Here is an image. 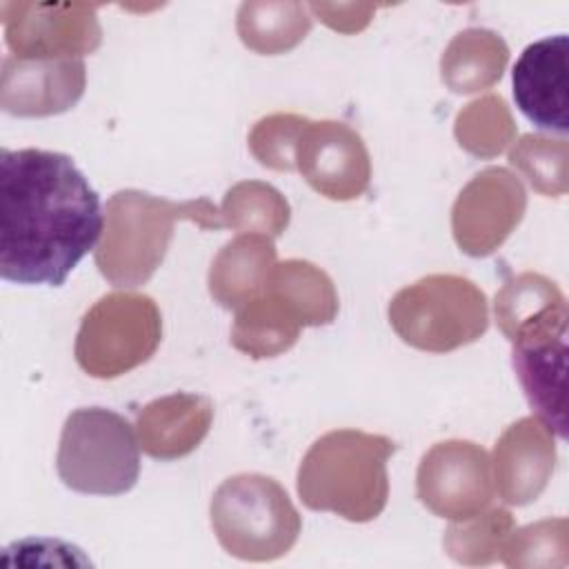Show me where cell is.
I'll use <instances>...</instances> for the list:
<instances>
[{
  "label": "cell",
  "mask_w": 569,
  "mask_h": 569,
  "mask_svg": "<svg viewBox=\"0 0 569 569\" xmlns=\"http://www.w3.org/2000/svg\"><path fill=\"white\" fill-rule=\"evenodd\" d=\"M104 229L100 198L60 151H0V276L64 284Z\"/></svg>",
  "instance_id": "cell-1"
},
{
  "label": "cell",
  "mask_w": 569,
  "mask_h": 569,
  "mask_svg": "<svg viewBox=\"0 0 569 569\" xmlns=\"http://www.w3.org/2000/svg\"><path fill=\"white\" fill-rule=\"evenodd\" d=\"M396 442L358 429L320 436L298 469V496L313 511H331L351 522L378 518L389 498L387 460Z\"/></svg>",
  "instance_id": "cell-2"
},
{
  "label": "cell",
  "mask_w": 569,
  "mask_h": 569,
  "mask_svg": "<svg viewBox=\"0 0 569 569\" xmlns=\"http://www.w3.org/2000/svg\"><path fill=\"white\" fill-rule=\"evenodd\" d=\"M107 227L96 264L116 287H138L160 267L173 238L176 220L184 218L202 229L224 227L220 211L204 198L171 202L138 189H124L107 202Z\"/></svg>",
  "instance_id": "cell-3"
},
{
  "label": "cell",
  "mask_w": 569,
  "mask_h": 569,
  "mask_svg": "<svg viewBox=\"0 0 569 569\" xmlns=\"http://www.w3.org/2000/svg\"><path fill=\"white\" fill-rule=\"evenodd\" d=\"M211 527L222 549L240 560L269 562L298 540L302 520L287 491L269 476L238 473L211 498Z\"/></svg>",
  "instance_id": "cell-4"
},
{
  "label": "cell",
  "mask_w": 569,
  "mask_h": 569,
  "mask_svg": "<svg viewBox=\"0 0 569 569\" xmlns=\"http://www.w3.org/2000/svg\"><path fill=\"white\" fill-rule=\"evenodd\" d=\"M56 469L78 493L120 496L140 476V445L133 427L104 407H82L67 416Z\"/></svg>",
  "instance_id": "cell-5"
},
{
  "label": "cell",
  "mask_w": 569,
  "mask_h": 569,
  "mask_svg": "<svg viewBox=\"0 0 569 569\" xmlns=\"http://www.w3.org/2000/svg\"><path fill=\"white\" fill-rule=\"evenodd\" d=\"M389 322L407 345L442 353L469 345L487 331V298L462 276L433 273L393 296Z\"/></svg>",
  "instance_id": "cell-6"
},
{
  "label": "cell",
  "mask_w": 569,
  "mask_h": 569,
  "mask_svg": "<svg viewBox=\"0 0 569 569\" xmlns=\"http://www.w3.org/2000/svg\"><path fill=\"white\" fill-rule=\"evenodd\" d=\"M160 336V311L149 296L107 293L80 322L76 360L89 376L116 378L147 362L158 349Z\"/></svg>",
  "instance_id": "cell-7"
},
{
  "label": "cell",
  "mask_w": 569,
  "mask_h": 569,
  "mask_svg": "<svg viewBox=\"0 0 569 569\" xmlns=\"http://www.w3.org/2000/svg\"><path fill=\"white\" fill-rule=\"evenodd\" d=\"M491 460L469 440L433 445L418 467V498L440 518L467 520L493 500Z\"/></svg>",
  "instance_id": "cell-8"
},
{
  "label": "cell",
  "mask_w": 569,
  "mask_h": 569,
  "mask_svg": "<svg viewBox=\"0 0 569 569\" xmlns=\"http://www.w3.org/2000/svg\"><path fill=\"white\" fill-rule=\"evenodd\" d=\"M302 178L331 200L358 198L369 184V153L362 138L345 122L307 120L293 147Z\"/></svg>",
  "instance_id": "cell-9"
},
{
  "label": "cell",
  "mask_w": 569,
  "mask_h": 569,
  "mask_svg": "<svg viewBox=\"0 0 569 569\" xmlns=\"http://www.w3.org/2000/svg\"><path fill=\"white\" fill-rule=\"evenodd\" d=\"M527 198L520 180L502 167L478 173L453 204V236L469 256L491 253L520 222Z\"/></svg>",
  "instance_id": "cell-10"
},
{
  "label": "cell",
  "mask_w": 569,
  "mask_h": 569,
  "mask_svg": "<svg viewBox=\"0 0 569 569\" xmlns=\"http://www.w3.org/2000/svg\"><path fill=\"white\" fill-rule=\"evenodd\" d=\"M84 80L82 58L7 56L2 62L0 104L11 116H56L80 100Z\"/></svg>",
  "instance_id": "cell-11"
},
{
  "label": "cell",
  "mask_w": 569,
  "mask_h": 569,
  "mask_svg": "<svg viewBox=\"0 0 569 569\" xmlns=\"http://www.w3.org/2000/svg\"><path fill=\"white\" fill-rule=\"evenodd\" d=\"M18 18H4L7 44L18 58H80L100 44L93 7L13 4Z\"/></svg>",
  "instance_id": "cell-12"
},
{
  "label": "cell",
  "mask_w": 569,
  "mask_h": 569,
  "mask_svg": "<svg viewBox=\"0 0 569 569\" xmlns=\"http://www.w3.org/2000/svg\"><path fill=\"white\" fill-rule=\"evenodd\" d=\"M569 38L565 33L542 38L525 47L513 64V100L518 109L542 131L569 129Z\"/></svg>",
  "instance_id": "cell-13"
},
{
  "label": "cell",
  "mask_w": 569,
  "mask_h": 569,
  "mask_svg": "<svg viewBox=\"0 0 569 569\" xmlns=\"http://www.w3.org/2000/svg\"><path fill=\"white\" fill-rule=\"evenodd\" d=\"M556 445L551 429L538 418L511 425L493 449L496 487L505 502L527 505L536 500L553 471Z\"/></svg>",
  "instance_id": "cell-14"
},
{
  "label": "cell",
  "mask_w": 569,
  "mask_h": 569,
  "mask_svg": "<svg viewBox=\"0 0 569 569\" xmlns=\"http://www.w3.org/2000/svg\"><path fill=\"white\" fill-rule=\"evenodd\" d=\"M496 320L516 342L567 336V302L556 282L538 273H520L496 293Z\"/></svg>",
  "instance_id": "cell-15"
},
{
  "label": "cell",
  "mask_w": 569,
  "mask_h": 569,
  "mask_svg": "<svg viewBox=\"0 0 569 569\" xmlns=\"http://www.w3.org/2000/svg\"><path fill=\"white\" fill-rule=\"evenodd\" d=\"M213 405L196 393H173L149 402L138 413L140 447L158 460L191 453L207 436Z\"/></svg>",
  "instance_id": "cell-16"
},
{
  "label": "cell",
  "mask_w": 569,
  "mask_h": 569,
  "mask_svg": "<svg viewBox=\"0 0 569 569\" xmlns=\"http://www.w3.org/2000/svg\"><path fill=\"white\" fill-rule=\"evenodd\" d=\"M513 371L525 396L536 409L538 420L547 425L560 440L567 438L565 418V371H567V336L540 342H520L511 351Z\"/></svg>",
  "instance_id": "cell-17"
},
{
  "label": "cell",
  "mask_w": 569,
  "mask_h": 569,
  "mask_svg": "<svg viewBox=\"0 0 569 569\" xmlns=\"http://www.w3.org/2000/svg\"><path fill=\"white\" fill-rule=\"evenodd\" d=\"M276 267V247L264 233H240L211 262L209 291L227 309H240L264 293Z\"/></svg>",
  "instance_id": "cell-18"
},
{
  "label": "cell",
  "mask_w": 569,
  "mask_h": 569,
  "mask_svg": "<svg viewBox=\"0 0 569 569\" xmlns=\"http://www.w3.org/2000/svg\"><path fill=\"white\" fill-rule=\"evenodd\" d=\"M300 318L271 289L242 305L231 327V342L251 358H271L287 351L300 333Z\"/></svg>",
  "instance_id": "cell-19"
},
{
  "label": "cell",
  "mask_w": 569,
  "mask_h": 569,
  "mask_svg": "<svg viewBox=\"0 0 569 569\" xmlns=\"http://www.w3.org/2000/svg\"><path fill=\"white\" fill-rule=\"evenodd\" d=\"M507 44L487 29L458 33L442 56V80L456 93H471L500 80L507 64Z\"/></svg>",
  "instance_id": "cell-20"
},
{
  "label": "cell",
  "mask_w": 569,
  "mask_h": 569,
  "mask_svg": "<svg viewBox=\"0 0 569 569\" xmlns=\"http://www.w3.org/2000/svg\"><path fill=\"white\" fill-rule=\"evenodd\" d=\"M267 289L276 291L300 318L302 327L329 325L338 311L333 282L325 271L307 260H287L276 264Z\"/></svg>",
  "instance_id": "cell-21"
},
{
  "label": "cell",
  "mask_w": 569,
  "mask_h": 569,
  "mask_svg": "<svg viewBox=\"0 0 569 569\" xmlns=\"http://www.w3.org/2000/svg\"><path fill=\"white\" fill-rule=\"evenodd\" d=\"M311 18L302 4H242L238 31L242 42L258 53H280L296 47L309 31Z\"/></svg>",
  "instance_id": "cell-22"
},
{
  "label": "cell",
  "mask_w": 569,
  "mask_h": 569,
  "mask_svg": "<svg viewBox=\"0 0 569 569\" xmlns=\"http://www.w3.org/2000/svg\"><path fill=\"white\" fill-rule=\"evenodd\" d=\"M220 216L224 227L280 236L289 222V204L271 184L251 180L227 191Z\"/></svg>",
  "instance_id": "cell-23"
},
{
  "label": "cell",
  "mask_w": 569,
  "mask_h": 569,
  "mask_svg": "<svg viewBox=\"0 0 569 569\" xmlns=\"http://www.w3.org/2000/svg\"><path fill=\"white\" fill-rule=\"evenodd\" d=\"M516 522L507 509H489L487 513L471 516L467 520H456L445 531L447 553L462 565H487L500 556V549Z\"/></svg>",
  "instance_id": "cell-24"
},
{
  "label": "cell",
  "mask_w": 569,
  "mask_h": 569,
  "mask_svg": "<svg viewBox=\"0 0 569 569\" xmlns=\"http://www.w3.org/2000/svg\"><path fill=\"white\" fill-rule=\"evenodd\" d=\"M456 136L476 156H496L513 138V122L502 98L487 96L458 113Z\"/></svg>",
  "instance_id": "cell-25"
},
{
  "label": "cell",
  "mask_w": 569,
  "mask_h": 569,
  "mask_svg": "<svg viewBox=\"0 0 569 569\" xmlns=\"http://www.w3.org/2000/svg\"><path fill=\"white\" fill-rule=\"evenodd\" d=\"M509 567H542L567 562V520H542L511 531L500 556Z\"/></svg>",
  "instance_id": "cell-26"
},
{
  "label": "cell",
  "mask_w": 569,
  "mask_h": 569,
  "mask_svg": "<svg viewBox=\"0 0 569 569\" xmlns=\"http://www.w3.org/2000/svg\"><path fill=\"white\" fill-rule=\"evenodd\" d=\"M513 167H518L531 187L551 196L565 191V160L567 147L562 140L553 144L540 136H525L509 153Z\"/></svg>",
  "instance_id": "cell-27"
},
{
  "label": "cell",
  "mask_w": 569,
  "mask_h": 569,
  "mask_svg": "<svg viewBox=\"0 0 569 569\" xmlns=\"http://www.w3.org/2000/svg\"><path fill=\"white\" fill-rule=\"evenodd\" d=\"M307 118L291 116V113H276L269 118H262L251 136H249V147L253 156L258 158L260 164L278 169V171H289L296 169L293 164V147L298 140L300 129L305 127Z\"/></svg>",
  "instance_id": "cell-28"
}]
</instances>
